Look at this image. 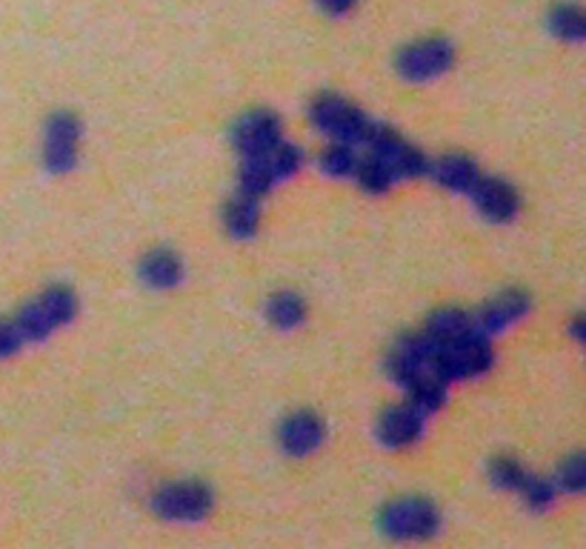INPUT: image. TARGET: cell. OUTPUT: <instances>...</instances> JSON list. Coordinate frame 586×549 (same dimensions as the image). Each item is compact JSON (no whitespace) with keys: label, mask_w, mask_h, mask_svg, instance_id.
Returning <instances> with one entry per match:
<instances>
[{"label":"cell","mask_w":586,"mask_h":549,"mask_svg":"<svg viewBox=\"0 0 586 549\" xmlns=\"http://www.w3.org/2000/svg\"><path fill=\"white\" fill-rule=\"evenodd\" d=\"M355 167H358V158L349 152L347 143H335L332 149L320 154V169L332 174V178H349L355 172Z\"/></svg>","instance_id":"7402d4cb"},{"label":"cell","mask_w":586,"mask_h":549,"mask_svg":"<svg viewBox=\"0 0 586 549\" xmlns=\"http://www.w3.org/2000/svg\"><path fill=\"white\" fill-rule=\"evenodd\" d=\"M320 441H324V427H320L318 418L309 416V412L292 416L284 423V429H280V447H284V452H289V456L295 458H304L309 456V452H315V449L320 447Z\"/></svg>","instance_id":"4fadbf2b"},{"label":"cell","mask_w":586,"mask_h":549,"mask_svg":"<svg viewBox=\"0 0 586 549\" xmlns=\"http://www.w3.org/2000/svg\"><path fill=\"white\" fill-rule=\"evenodd\" d=\"M420 432H424V412H418L413 403H407V407L387 409L378 423L380 441L393 449L413 447V443L420 438Z\"/></svg>","instance_id":"8fae6325"},{"label":"cell","mask_w":586,"mask_h":549,"mask_svg":"<svg viewBox=\"0 0 586 549\" xmlns=\"http://www.w3.org/2000/svg\"><path fill=\"white\" fill-rule=\"evenodd\" d=\"M355 178H358V183L367 192L373 194H380V192H387L389 187H393V172H389L384 163H378L375 158H367V161H358V167H355Z\"/></svg>","instance_id":"44dd1931"},{"label":"cell","mask_w":586,"mask_h":549,"mask_svg":"<svg viewBox=\"0 0 586 549\" xmlns=\"http://www.w3.org/2000/svg\"><path fill=\"white\" fill-rule=\"evenodd\" d=\"M304 316H307V307L295 292H280L269 301V318H272L275 327L292 329L304 321Z\"/></svg>","instance_id":"d6986e66"},{"label":"cell","mask_w":586,"mask_h":549,"mask_svg":"<svg viewBox=\"0 0 586 549\" xmlns=\"http://www.w3.org/2000/svg\"><path fill=\"white\" fill-rule=\"evenodd\" d=\"M312 121L315 127L332 134L338 143H347V147H352V143H367L373 129L378 127V123L369 121L367 114L349 107L347 101L335 98V94H324V98L315 101Z\"/></svg>","instance_id":"3957f363"},{"label":"cell","mask_w":586,"mask_h":549,"mask_svg":"<svg viewBox=\"0 0 586 549\" xmlns=\"http://www.w3.org/2000/svg\"><path fill=\"white\" fill-rule=\"evenodd\" d=\"M280 143V123L272 112H249L235 127V147L240 154H258Z\"/></svg>","instance_id":"9c48e42d"},{"label":"cell","mask_w":586,"mask_h":549,"mask_svg":"<svg viewBox=\"0 0 586 549\" xmlns=\"http://www.w3.org/2000/svg\"><path fill=\"white\" fill-rule=\"evenodd\" d=\"M520 492H524V498H527V503L533 509H547L555 498L553 483L540 481V478H533V476L524 478V483H520Z\"/></svg>","instance_id":"cb8c5ba5"},{"label":"cell","mask_w":586,"mask_h":549,"mask_svg":"<svg viewBox=\"0 0 586 549\" xmlns=\"http://www.w3.org/2000/svg\"><path fill=\"white\" fill-rule=\"evenodd\" d=\"M529 312V298L524 292H504V296L493 298L487 307L478 312V327L484 332H504L513 323Z\"/></svg>","instance_id":"7c38bea8"},{"label":"cell","mask_w":586,"mask_h":549,"mask_svg":"<svg viewBox=\"0 0 586 549\" xmlns=\"http://www.w3.org/2000/svg\"><path fill=\"white\" fill-rule=\"evenodd\" d=\"M78 312V301L69 289L54 287L47 289L43 296L34 298L32 303L20 309V316L14 318L18 329L23 332V341H43L49 338L58 327L69 323Z\"/></svg>","instance_id":"6da1fadb"},{"label":"cell","mask_w":586,"mask_h":549,"mask_svg":"<svg viewBox=\"0 0 586 549\" xmlns=\"http://www.w3.org/2000/svg\"><path fill=\"white\" fill-rule=\"evenodd\" d=\"M435 178H438L440 187L453 189V192H469L475 187L480 174L475 169V163L469 158H460V154H449L444 161H438L435 167Z\"/></svg>","instance_id":"9a60e30c"},{"label":"cell","mask_w":586,"mask_h":549,"mask_svg":"<svg viewBox=\"0 0 586 549\" xmlns=\"http://www.w3.org/2000/svg\"><path fill=\"white\" fill-rule=\"evenodd\" d=\"M152 509L167 521H203L212 509V496L200 483H172L152 498Z\"/></svg>","instance_id":"8992f818"},{"label":"cell","mask_w":586,"mask_h":549,"mask_svg":"<svg viewBox=\"0 0 586 549\" xmlns=\"http://www.w3.org/2000/svg\"><path fill=\"white\" fill-rule=\"evenodd\" d=\"M549 27H553V32L558 34V38H564V41H584V14H580V9L573 7V3H564V7L555 9L553 18H549Z\"/></svg>","instance_id":"ffe728a7"},{"label":"cell","mask_w":586,"mask_h":549,"mask_svg":"<svg viewBox=\"0 0 586 549\" xmlns=\"http://www.w3.org/2000/svg\"><path fill=\"white\" fill-rule=\"evenodd\" d=\"M489 476H493L495 487L520 489V483H524L527 472H524V469H520L515 461H509V458H498V461L489 467Z\"/></svg>","instance_id":"603a6c76"},{"label":"cell","mask_w":586,"mask_h":549,"mask_svg":"<svg viewBox=\"0 0 586 549\" xmlns=\"http://www.w3.org/2000/svg\"><path fill=\"white\" fill-rule=\"evenodd\" d=\"M23 332L18 329V323H14V318H9V321H0V358H9L14 356L20 347H23Z\"/></svg>","instance_id":"484cf974"},{"label":"cell","mask_w":586,"mask_h":549,"mask_svg":"<svg viewBox=\"0 0 586 549\" xmlns=\"http://www.w3.org/2000/svg\"><path fill=\"white\" fill-rule=\"evenodd\" d=\"M380 527H384L387 536L413 541V538L435 536L440 527V516L438 509H435L429 501H420V498H404V501H395L384 509Z\"/></svg>","instance_id":"277c9868"},{"label":"cell","mask_w":586,"mask_h":549,"mask_svg":"<svg viewBox=\"0 0 586 549\" xmlns=\"http://www.w3.org/2000/svg\"><path fill=\"white\" fill-rule=\"evenodd\" d=\"M367 143L373 147L369 158L384 163V167L393 172V178H420V174L429 172L427 158H424L413 143H407L404 138L389 132L387 127H375Z\"/></svg>","instance_id":"5b68a950"},{"label":"cell","mask_w":586,"mask_h":549,"mask_svg":"<svg viewBox=\"0 0 586 549\" xmlns=\"http://www.w3.org/2000/svg\"><path fill=\"white\" fill-rule=\"evenodd\" d=\"M469 327H473V318H469L464 309H440L438 316H433V321L427 323L424 336L433 343H438V347H444V343L455 341V338H460L464 332H469Z\"/></svg>","instance_id":"2e32d148"},{"label":"cell","mask_w":586,"mask_h":549,"mask_svg":"<svg viewBox=\"0 0 586 549\" xmlns=\"http://www.w3.org/2000/svg\"><path fill=\"white\" fill-rule=\"evenodd\" d=\"M469 192H473L475 203H478V209L487 214L489 221L507 223L518 212V194H515L509 183L495 181V178H478Z\"/></svg>","instance_id":"30bf717a"},{"label":"cell","mask_w":586,"mask_h":549,"mask_svg":"<svg viewBox=\"0 0 586 549\" xmlns=\"http://www.w3.org/2000/svg\"><path fill=\"white\" fill-rule=\"evenodd\" d=\"M453 43L433 38V41H420L404 49L398 58V69L409 81H429V78L447 72L453 67Z\"/></svg>","instance_id":"52a82bcc"},{"label":"cell","mask_w":586,"mask_h":549,"mask_svg":"<svg viewBox=\"0 0 586 549\" xmlns=\"http://www.w3.org/2000/svg\"><path fill=\"white\" fill-rule=\"evenodd\" d=\"M493 361L495 356L487 338L464 332L460 338H455V341L444 343L438 349L433 363V376H438L444 383L460 381V378H475L480 372H487L493 367Z\"/></svg>","instance_id":"7a4b0ae2"},{"label":"cell","mask_w":586,"mask_h":549,"mask_svg":"<svg viewBox=\"0 0 586 549\" xmlns=\"http://www.w3.org/2000/svg\"><path fill=\"white\" fill-rule=\"evenodd\" d=\"M260 221V209L258 198H249V194L240 192L238 198H232L227 207V227L235 238H249L255 234Z\"/></svg>","instance_id":"e0dca14e"},{"label":"cell","mask_w":586,"mask_h":549,"mask_svg":"<svg viewBox=\"0 0 586 549\" xmlns=\"http://www.w3.org/2000/svg\"><path fill=\"white\" fill-rule=\"evenodd\" d=\"M80 123L69 112L54 114L47 127V163L52 172H69L78 158Z\"/></svg>","instance_id":"ba28073f"},{"label":"cell","mask_w":586,"mask_h":549,"mask_svg":"<svg viewBox=\"0 0 586 549\" xmlns=\"http://www.w3.org/2000/svg\"><path fill=\"white\" fill-rule=\"evenodd\" d=\"M180 272H183L180 261L172 252H167V249H155V252H149L147 258H143V263H140L143 281L155 289L175 287V283L180 281Z\"/></svg>","instance_id":"5bb4252c"},{"label":"cell","mask_w":586,"mask_h":549,"mask_svg":"<svg viewBox=\"0 0 586 549\" xmlns=\"http://www.w3.org/2000/svg\"><path fill=\"white\" fill-rule=\"evenodd\" d=\"M584 478L586 472H584V458L580 456L569 458L558 472V483L567 489V492H580V489H584Z\"/></svg>","instance_id":"d4e9b609"},{"label":"cell","mask_w":586,"mask_h":549,"mask_svg":"<svg viewBox=\"0 0 586 549\" xmlns=\"http://www.w3.org/2000/svg\"><path fill=\"white\" fill-rule=\"evenodd\" d=\"M355 3H358V0H318V7L327 14H332V18H340V14L352 12Z\"/></svg>","instance_id":"4316f807"},{"label":"cell","mask_w":586,"mask_h":549,"mask_svg":"<svg viewBox=\"0 0 586 549\" xmlns=\"http://www.w3.org/2000/svg\"><path fill=\"white\" fill-rule=\"evenodd\" d=\"M444 398H447V389H444V381L438 376H424L409 387V403L424 416L435 412L444 403Z\"/></svg>","instance_id":"ac0fdd59"}]
</instances>
